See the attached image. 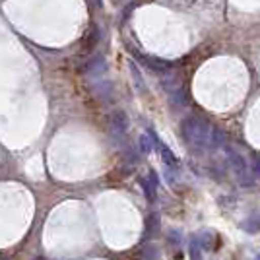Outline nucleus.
<instances>
[{
  "mask_svg": "<svg viewBox=\"0 0 260 260\" xmlns=\"http://www.w3.org/2000/svg\"><path fill=\"white\" fill-rule=\"evenodd\" d=\"M181 134L184 138V144H188L194 150H204L210 146V134L212 128L206 120L198 119V117H188L183 120Z\"/></svg>",
  "mask_w": 260,
  "mask_h": 260,
  "instance_id": "f257e3e1",
  "label": "nucleus"
},
{
  "mask_svg": "<svg viewBox=\"0 0 260 260\" xmlns=\"http://www.w3.org/2000/svg\"><path fill=\"white\" fill-rule=\"evenodd\" d=\"M169 243L179 245V243H181V233H179V231H171V233H169Z\"/></svg>",
  "mask_w": 260,
  "mask_h": 260,
  "instance_id": "ddd939ff",
  "label": "nucleus"
},
{
  "mask_svg": "<svg viewBox=\"0 0 260 260\" xmlns=\"http://www.w3.org/2000/svg\"><path fill=\"white\" fill-rule=\"evenodd\" d=\"M105 70H107V60H105V56H95V58H91L87 66L84 68V72H86L89 78H99L105 74Z\"/></svg>",
  "mask_w": 260,
  "mask_h": 260,
  "instance_id": "20e7f679",
  "label": "nucleus"
},
{
  "mask_svg": "<svg viewBox=\"0 0 260 260\" xmlns=\"http://www.w3.org/2000/svg\"><path fill=\"white\" fill-rule=\"evenodd\" d=\"M140 150L142 153H150V150H152V140L148 136H140Z\"/></svg>",
  "mask_w": 260,
  "mask_h": 260,
  "instance_id": "f8f14e48",
  "label": "nucleus"
},
{
  "mask_svg": "<svg viewBox=\"0 0 260 260\" xmlns=\"http://www.w3.org/2000/svg\"><path fill=\"white\" fill-rule=\"evenodd\" d=\"M241 229H243V231H247V233H250V235L258 233L260 231V214L247 217V219L241 223Z\"/></svg>",
  "mask_w": 260,
  "mask_h": 260,
  "instance_id": "0eeeda50",
  "label": "nucleus"
},
{
  "mask_svg": "<svg viewBox=\"0 0 260 260\" xmlns=\"http://www.w3.org/2000/svg\"><path fill=\"white\" fill-rule=\"evenodd\" d=\"M254 173L260 175V157H256V159H254Z\"/></svg>",
  "mask_w": 260,
  "mask_h": 260,
  "instance_id": "4468645a",
  "label": "nucleus"
},
{
  "mask_svg": "<svg viewBox=\"0 0 260 260\" xmlns=\"http://www.w3.org/2000/svg\"><path fill=\"white\" fill-rule=\"evenodd\" d=\"M256 260H260V254H258V256H256Z\"/></svg>",
  "mask_w": 260,
  "mask_h": 260,
  "instance_id": "2eb2a0df",
  "label": "nucleus"
},
{
  "mask_svg": "<svg viewBox=\"0 0 260 260\" xmlns=\"http://www.w3.org/2000/svg\"><path fill=\"white\" fill-rule=\"evenodd\" d=\"M111 126L117 134H126L130 128V120L128 115L124 111H115L113 117H111Z\"/></svg>",
  "mask_w": 260,
  "mask_h": 260,
  "instance_id": "39448f33",
  "label": "nucleus"
},
{
  "mask_svg": "<svg viewBox=\"0 0 260 260\" xmlns=\"http://www.w3.org/2000/svg\"><path fill=\"white\" fill-rule=\"evenodd\" d=\"M119 2H122V0H119Z\"/></svg>",
  "mask_w": 260,
  "mask_h": 260,
  "instance_id": "dca6fc26",
  "label": "nucleus"
},
{
  "mask_svg": "<svg viewBox=\"0 0 260 260\" xmlns=\"http://www.w3.org/2000/svg\"><path fill=\"white\" fill-rule=\"evenodd\" d=\"M188 258L190 260H202V247H200V241L196 237L190 239L188 243Z\"/></svg>",
  "mask_w": 260,
  "mask_h": 260,
  "instance_id": "6e6552de",
  "label": "nucleus"
},
{
  "mask_svg": "<svg viewBox=\"0 0 260 260\" xmlns=\"http://www.w3.org/2000/svg\"><path fill=\"white\" fill-rule=\"evenodd\" d=\"M228 159H229V165L233 167L235 175H237L239 183L249 186V184L252 183V179L249 177V167H247V161L243 159V155L237 152H233V150H228Z\"/></svg>",
  "mask_w": 260,
  "mask_h": 260,
  "instance_id": "f03ea898",
  "label": "nucleus"
},
{
  "mask_svg": "<svg viewBox=\"0 0 260 260\" xmlns=\"http://www.w3.org/2000/svg\"><path fill=\"white\" fill-rule=\"evenodd\" d=\"M130 72H132V76H134V84H136V89L138 91H146V84H144V80H142V74L138 72V66L134 64V62H130Z\"/></svg>",
  "mask_w": 260,
  "mask_h": 260,
  "instance_id": "1a4fd4ad",
  "label": "nucleus"
},
{
  "mask_svg": "<svg viewBox=\"0 0 260 260\" xmlns=\"http://www.w3.org/2000/svg\"><path fill=\"white\" fill-rule=\"evenodd\" d=\"M142 258L144 260H159V249L155 245H148L144 252H142Z\"/></svg>",
  "mask_w": 260,
  "mask_h": 260,
  "instance_id": "9b49d317",
  "label": "nucleus"
},
{
  "mask_svg": "<svg viewBox=\"0 0 260 260\" xmlns=\"http://www.w3.org/2000/svg\"><path fill=\"white\" fill-rule=\"evenodd\" d=\"M159 231V216L157 214H152L146 221V229H144V239H150L152 235H157Z\"/></svg>",
  "mask_w": 260,
  "mask_h": 260,
  "instance_id": "423d86ee",
  "label": "nucleus"
},
{
  "mask_svg": "<svg viewBox=\"0 0 260 260\" xmlns=\"http://www.w3.org/2000/svg\"><path fill=\"white\" fill-rule=\"evenodd\" d=\"M150 132V138H152V144L153 146H157V150H159V153H161V159H163V163L171 169L173 167V171H177V167H179V159H177V155H175L165 144H163L161 140H159V136L153 132V130H148Z\"/></svg>",
  "mask_w": 260,
  "mask_h": 260,
  "instance_id": "7ed1b4c3",
  "label": "nucleus"
},
{
  "mask_svg": "<svg viewBox=\"0 0 260 260\" xmlns=\"http://www.w3.org/2000/svg\"><path fill=\"white\" fill-rule=\"evenodd\" d=\"M214 241H216V235L212 231H206L202 233V239H200V247L206 250H214Z\"/></svg>",
  "mask_w": 260,
  "mask_h": 260,
  "instance_id": "9d476101",
  "label": "nucleus"
}]
</instances>
